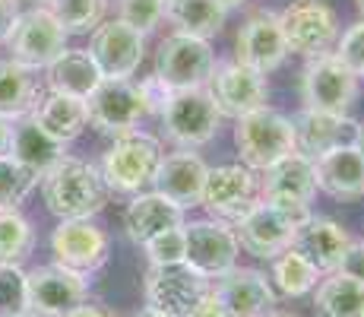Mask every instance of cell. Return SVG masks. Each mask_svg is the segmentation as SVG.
Here are the masks:
<instances>
[{"label":"cell","instance_id":"cell-31","mask_svg":"<svg viewBox=\"0 0 364 317\" xmlns=\"http://www.w3.org/2000/svg\"><path fill=\"white\" fill-rule=\"evenodd\" d=\"M64 146L54 143L48 133H41L38 127H35L29 118H19V121H13V143H10V159H16L19 165H26L29 172H35L41 178V175L48 172V168L54 165L58 159H64Z\"/></svg>","mask_w":364,"mask_h":317},{"label":"cell","instance_id":"cell-42","mask_svg":"<svg viewBox=\"0 0 364 317\" xmlns=\"http://www.w3.org/2000/svg\"><path fill=\"white\" fill-rule=\"evenodd\" d=\"M19 13H23L19 10V0H0V41H6V35L13 32Z\"/></svg>","mask_w":364,"mask_h":317},{"label":"cell","instance_id":"cell-6","mask_svg":"<svg viewBox=\"0 0 364 317\" xmlns=\"http://www.w3.org/2000/svg\"><path fill=\"white\" fill-rule=\"evenodd\" d=\"M276 13L289 54H298V58L307 61L333 51L336 41H339V13L326 0H291Z\"/></svg>","mask_w":364,"mask_h":317},{"label":"cell","instance_id":"cell-20","mask_svg":"<svg viewBox=\"0 0 364 317\" xmlns=\"http://www.w3.org/2000/svg\"><path fill=\"white\" fill-rule=\"evenodd\" d=\"M317 194L320 190H317V178H314V162L298 156V152L260 175V200L272 203V207L311 216Z\"/></svg>","mask_w":364,"mask_h":317},{"label":"cell","instance_id":"cell-11","mask_svg":"<svg viewBox=\"0 0 364 317\" xmlns=\"http://www.w3.org/2000/svg\"><path fill=\"white\" fill-rule=\"evenodd\" d=\"M67 38L70 35L60 29V23L51 16L48 6H32V10H23L13 26V32L6 35V51H10V61L19 63L26 70H45L51 67L60 54L67 51Z\"/></svg>","mask_w":364,"mask_h":317},{"label":"cell","instance_id":"cell-1","mask_svg":"<svg viewBox=\"0 0 364 317\" xmlns=\"http://www.w3.org/2000/svg\"><path fill=\"white\" fill-rule=\"evenodd\" d=\"M41 200L58 222L70 219H95L111 203V194L105 187L99 165L76 156L58 159L45 175L38 178Z\"/></svg>","mask_w":364,"mask_h":317},{"label":"cell","instance_id":"cell-22","mask_svg":"<svg viewBox=\"0 0 364 317\" xmlns=\"http://www.w3.org/2000/svg\"><path fill=\"white\" fill-rule=\"evenodd\" d=\"M206 175H209V165L200 152L168 150L162 156V162H159V172H156V178H152L149 190H156V194H162L165 200H171L174 207L191 213V209H200Z\"/></svg>","mask_w":364,"mask_h":317},{"label":"cell","instance_id":"cell-7","mask_svg":"<svg viewBox=\"0 0 364 317\" xmlns=\"http://www.w3.org/2000/svg\"><path fill=\"white\" fill-rule=\"evenodd\" d=\"M301 108L326 111V115H352L358 105L361 83L336 61L333 51L307 58L298 76Z\"/></svg>","mask_w":364,"mask_h":317},{"label":"cell","instance_id":"cell-18","mask_svg":"<svg viewBox=\"0 0 364 317\" xmlns=\"http://www.w3.org/2000/svg\"><path fill=\"white\" fill-rule=\"evenodd\" d=\"M209 292L215 295V301L228 317H269L279 308V295L269 276L257 266L237 264L225 276L209 283Z\"/></svg>","mask_w":364,"mask_h":317},{"label":"cell","instance_id":"cell-10","mask_svg":"<svg viewBox=\"0 0 364 317\" xmlns=\"http://www.w3.org/2000/svg\"><path fill=\"white\" fill-rule=\"evenodd\" d=\"M237 264H241V248L228 222L209 219V216L184 222V266H191L197 276L215 283Z\"/></svg>","mask_w":364,"mask_h":317},{"label":"cell","instance_id":"cell-29","mask_svg":"<svg viewBox=\"0 0 364 317\" xmlns=\"http://www.w3.org/2000/svg\"><path fill=\"white\" fill-rule=\"evenodd\" d=\"M41 95H45V86L38 83L35 70L19 67L10 58L0 61V118L6 121L29 118Z\"/></svg>","mask_w":364,"mask_h":317},{"label":"cell","instance_id":"cell-2","mask_svg":"<svg viewBox=\"0 0 364 317\" xmlns=\"http://www.w3.org/2000/svg\"><path fill=\"white\" fill-rule=\"evenodd\" d=\"M165 156V146L159 133L149 130H130L124 137H114L111 146L102 152L99 175L114 197H136L152 187V178L159 172V162Z\"/></svg>","mask_w":364,"mask_h":317},{"label":"cell","instance_id":"cell-27","mask_svg":"<svg viewBox=\"0 0 364 317\" xmlns=\"http://www.w3.org/2000/svg\"><path fill=\"white\" fill-rule=\"evenodd\" d=\"M225 23H228V13L219 0H165L168 32L213 41L215 35H222Z\"/></svg>","mask_w":364,"mask_h":317},{"label":"cell","instance_id":"cell-52","mask_svg":"<svg viewBox=\"0 0 364 317\" xmlns=\"http://www.w3.org/2000/svg\"><path fill=\"white\" fill-rule=\"evenodd\" d=\"M23 317H32V314H23Z\"/></svg>","mask_w":364,"mask_h":317},{"label":"cell","instance_id":"cell-41","mask_svg":"<svg viewBox=\"0 0 364 317\" xmlns=\"http://www.w3.org/2000/svg\"><path fill=\"white\" fill-rule=\"evenodd\" d=\"M339 273L364 283V238H355L352 241V248L346 251V257H342V264H339Z\"/></svg>","mask_w":364,"mask_h":317},{"label":"cell","instance_id":"cell-32","mask_svg":"<svg viewBox=\"0 0 364 317\" xmlns=\"http://www.w3.org/2000/svg\"><path fill=\"white\" fill-rule=\"evenodd\" d=\"M266 276H269V283L276 289L279 298H304V295H311L320 279H323L298 251H291V248L282 251L276 260H269Z\"/></svg>","mask_w":364,"mask_h":317},{"label":"cell","instance_id":"cell-43","mask_svg":"<svg viewBox=\"0 0 364 317\" xmlns=\"http://www.w3.org/2000/svg\"><path fill=\"white\" fill-rule=\"evenodd\" d=\"M67 317H121L114 311V308H108V305H102V301H82L80 308H73Z\"/></svg>","mask_w":364,"mask_h":317},{"label":"cell","instance_id":"cell-49","mask_svg":"<svg viewBox=\"0 0 364 317\" xmlns=\"http://www.w3.org/2000/svg\"><path fill=\"white\" fill-rule=\"evenodd\" d=\"M269 317H301L298 311H285V308H276V311H272Z\"/></svg>","mask_w":364,"mask_h":317},{"label":"cell","instance_id":"cell-4","mask_svg":"<svg viewBox=\"0 0 364 317\" xmlns=\"http://www.w3.org/2000/svg\"><path fill=\"white\" fill-rule=\"evenodd\" d=\"M235 150L237 162L250 172L263 175L282 159L295 156V130H291V118L285 111L266 108L254 111L247 118L235 121Z\"/></svg>","mask_w":364,"mask_h":317},{"label":"cell","instance_id":"cell-12","mask_svg":"<svg viewBox=\"0 0 364 317\" xmlns=\"http://www.w3.org/2000/svg\"><path fill=\"white\" fill-rule=\"evenodd\" d=\"M260 203V175L244 168L241 162L209 165L206 185H203L200 209H206L209 219L235 225Z\"/></svg>","mask_w":364,"mask_h":317},{"label":"cell","instance_id":"cell-33","mask_svg":"<svg viewBox=\"0 0 364 317\" xmlns=\"http://www.w3.org/2000/svg\"><path fill=\"white\" fill-rule=\"evenodd\" d=\"M35 251V225L19 209H0V266H23Z\"/></svg>","mask_w":364,"mask_h":317},{"label":"cell","instance_id":"cell-9","mask_svg":"<svg viewBox=\"0 0 364 317\" xmlns=\"http://www.w3.org/2000/svg\"><path fill=\"white\" fill-rule=\"evenodd\" d=\"M51 264L92 283L95 273H102L111 260V235L95 219L58 222L51 232Z\"/></svg>","mask_w":364,"mask_h":317},{"label":"cell","instance_id":"cell-24","mask_svg":"<svg viewBox=\"0 0 364 317\" xmlns=\"http://www.w3.org/2000/svg\"><path fill=\"white\" fill-rule=\"evenodd\" d=\"M184 222H187L184 209L174 207L171 200H165L156 190H143V194L130 197L127 207H124V235L136 248H143L149 238L162 235L168 229H181Z\"/></svg>","mask_w":364,"mask_h":317},{"label":"cell","instance_id":"cell-51","mask_svg":"<svg viewBox=\"0 0 364 317\" xmlns=\"http://www.w3.org/2000/svg\"><path fill=\"white\" fill-rule=\"evenodd\" d=\"M48 4V0H35V6H45Z\"/></svg>","mask_w":364,"mask_h":317},{"label":"cell","instance_id":"cell-36","mask_svg":"<svg viewBox=\"0 0 364 317\" xmlns=\"http://www.w3.org/2000/svg\"><path fill=\"white\" fill-rule=\"evenodd\" d=\"M114 19L149 38L165 26V0H114Z\"/></svg>","mask_w":364,"mask_h":317},{"label":"cell","instance_id":"cell-17","mask_svg":"<svg viewBox=\"0 0 364 317\" xmlns=\"http://www.w3.org/2000/svg\"><path fill=\"white\" fill-rule=\"evenodd\" d=\"M89 298V283L58 264H41L26 273V305L32 317H67Z\"/></svg>","mask_w":364,"mask_h":317},{"label":"cell","instance_id":"cell-5","mask_svg":"<svg viewBox=\"0 0 364 317\" xmlns=\"http://www.w3.org/2000/svg\"><path fill=\"white\" fill-rule=\"evenodd\" d=\"M215 48L213 41L191 38V35L165 32L156 48V67L152 76L168 89V93H184V89H203L215 67Z\"/></svg>","mask_w":364,"mask_h":317},{"label":"cell","instance_id":"cell-47","mask_svg":"<svg viewBox=\"0 0 364 317\" xmlns=\"http://www.w3.org/2000/svg\"><path fill=\"white\" fill-rule=\"evenodd\" d=\"M219 4L225 6V13H235V10H250L254 0H219Z\"/></svg>","mask_w":364,"mask_h":317},{"label":"cell","instance_id":"cell-39","mask_svg":"<svg viewBox=\"0 0 364 317\" xmlns=\"http://www.w3.org/2000/svg\"><path fill=\"white\" fill-rule=\"evenodd\" d=\"M143 257L149 266H174V264H184V225L181 229H168L162 235L149 238L143 244Z\"/></svg>","mask_w":364,"mask_h":317},{"label":"cell","instance_id":"cell-50","mask_svg":"<svg viewBox=\"0 0 364 317\" xmlns=\"http://www.w3.org/2000/svg\"><path fill=\"white\" fill-rule=\"evenodd\" d=\"M355 6H358V16L364 19V0H355Z\"/></svg>","mask_w":364,"mask_h":317},{"label":"cell","instance_id":"cell-48","mask_svg":"<svg viewBox=\"0 0 364 317\" xmlns=\"http://www.w3.org/2000/svg\"><path fill=\"white\" fill-rule=\"evenodd\" d=\"M127 317H162V314H156V311H149V308H143V305H139L136 311H130Z\"/></svg>","mask_w":364,"mask_h":317},{"label":"cell","instance_id":"cell-15","mask_svg":"<svg viewBox=\"0 0 364 317\" xmlns=\"http://www.w3.org/2000/svg\"><path fill=\"white\" fill-rule=\"evenodd\" d=\"M209 292V283L184 264L146 266L143 273V308L162 317H187Z\"/></svg>","mask_w":364,"mask_h":317},{"label":"cell","instance_id":"cell-46","mask_svg":"<svg viewBox=\"0 0 364 317\" xmlns=\"http://www.w3.org/2000/svg\"><path fill=\"white\" fill-rule=\"evenodd\" d=\"M352 146L355 152L364 159V121H358V127H355V137H352Z\"/></svg>","mask_w":364,"mask_h":317},{"label":"cell","instance_id":"cell-16","mask_svg":"<svg viewBox=\"0 0 364 317\" xmlns=\"http://www.w3.org/2000/svg\"><path fill=\"white\" fill-rule=\"evenodd\" d=\"M89 58L95 61L102 80H133L146 61V35L108 16L89 35Z\"/></svg>","mask_w":364,"mask_h":317},{"label":"cell","instance_id":"cell-14","mask_svg":"<svg viewBox=\"0 0 364 317\" xmlns=\"http://www.w3.org/2000/svg\"><path fill=\"white\" fill-rule=\"evenodd\" d=\"M232 58L257 73L269 76L289 61L282 29H279V13L269 6H250L235 32V54Z\"/></svg>","mask_w":364,"mask_h":317},{"label":"cell","instance_id":"cell-37","mask_svg":"<svg viewBox=\"0 0 364 317\" xmlns=\"http://www.w3.org/2000/svg\"><path fill=\"white\" fill-rule=\"evenodd\" d=\"M333 54L355 80L364 83V19L361 16L339 32V41H336Z\"/></svg>","mask_w":364,"mask_h":317},{"label":"cell","instance_id":"cell-35","mask_svg":"<svg viewBox=\"0 0 364 317\" xmlns=\"http://www.w3.org/2000/svg\"><path fill=\"white\" fill-rule=\"evenodd\" d=\"M35 187H38V175L10 156L0 159V209H19Z\"/></svg>","mask_w":364,"mask_h":317},{"label":"cell","instance_id":"cell-21","mask_svg":"<svg viewBox=\"0 0 364 317\" xmlns=\"http://www.w3.org/2000/svg\"><path fill=\"white\" fill-rule=\"evenodd\" d=\"M352 241H355V235L339 219L314 209V213L295 229L291 251H298L320 276H326V273L339 270L342 257H346V251L352 248Z\"/></svg>","mask_w":364,"mask_h":317},{"label":"cell","instance_id":"cell-44","mask_svg":"<svg viewBox=\"0 0 364 317\" xmlns=\"http://www.w3.org/2000/svg\"><path fill=\"white\" fill-rule=\"evenodd\" d=\"M187 317H228V314L222 311V305L215 301V295L206 292V295H203V298L197 301V308H193V311L187 314Z\"/></svg>","mask_w":364,"mask_h":317},{"label":"cell","instance_id":"cell-25","mask_svg":"<svg viewBox=\"0 0 364 317\" xmlns=\"http://www.w3.org/2000/svg\"><path fill=\"white\" fill-rule=\"evenodd\" d=\"M314 178H317V190L339 203L361 200L364 197V159L355 152V146H336V150L323 152L314 159Z\"/></svg>","mask_w":364,"mask_h":317},{"label":"cell","instance_id":"cell-19","mask_svg":"<svg viewBox=\"0 0 364 317\" xmlns=\"http://www.w3.org/2000/svg\"><path fill=\"white\" fill-rule=\"evenodd\" d=\"M298 225L301 222L291 219L285 209L260 200L244 219H237L232 229H235L241 254H250L254 260H266V264H269V260H276L282 251L291 248V238H295Z\"/></svg>","mask_w":364,"mask_h":317},{"label":"cell","instance_id":"cell-38","mask_svg":"<svg viewBox=\"0 0 364 317\" xmlns=\"http://www.w3.org/2000/svg\"><path fill=\"white\" fill-rule=\"evenodd\" d=\"M29 314L26 305V270L23 266H0V317Z\"/></svg>","mask_w":364,"mask_h":317},{"label":"cell","instance_id":"cell-40","mask_svg":"<svg viewBox=\"0 0 364 317\" xmlns=\"http://www.w3.org/2000/svg\"><path fill=\"white\" fill-rule=\"evenodd\" d=\"M136 89H139V98H143L146 111H149V118H159V111H162V105L168 102V95H171V93H168V89L152 73L149 76H139Z\"/></svg>","mask_w":364,"mask_h":317},{"label":"cell","instance_id":"cell-26","mask_svg":"<svg viewBox=\"0 0 364 317\" xmlns=\"http://www.w3.org/2000/svg\"><path fill=\"white\" fill-rule=\"evenodd\" d=\"M102 83V73L86 48H67L51 67H45V89L54 95H70L86 102Z\"/></svg>","mask_w":364,"mask_h":317},{"label":"cell","instance_id":"cell-34","mask_svg":"<svg viewBox=\"0 0 364 317\" xmlns=\"http://www.w3.org/2000/svg\"><path fill=\"white\" fill-rule=\"evenodd\" d=\"M45 6L67 35H92L108 19L111 0H48Z\"/></svg>","mask_w":364,"mask_h":317},{"label":"cell","instance_id":"cell-13","mask_svg":"<svg viewBox=\"0 0 364 317\" xmlns=\"http://www.w3.org/2000/svg\"><path fill=\"white\" fill-rule=\"evenodd\" d=\"M86 121L95 133L111 140L139 130V124L149 121V111L139 98L136 80H102L86 98Z\"/></svg>","mask_w":364,"mask_h":317},{"label":"cell","instance_id":"cell-28","mask_svg":"<svg viewBox=\"0 0 364 317\" xmlns=\"http://www.w3.org/2000/svg\"><path fill=\"white\" fill-rule=\"evenodd\" d=\"M29 121L38 127L41 133H48L54 143L67 146V143H73V140L89 127V121H86V102L70 98V95L45 93V95H41V102L35 105V111L29 115Z\"/></svg>","mask_w":364,"mask_h":317},{"label":"cell","instance_id":"cell-30","mask_svg":"<svg viewBox=\"0 0 364 317\" xmlns=\"http://www.w3.org/2000/svg\"><path fill=\"white\" fill-rule=\"evenodd\" d=\"M314 317H364V283L346 273H326L311 292Z\"/></svg>","mask_w":364,"mask_h":317},{"label":"cell","instance_id":"cell-45","mask_svg":"<svg viewBox=\"0 0 364 317\" xmlns=\"http://www.w3.org/2000/svg\"><path fill=\"white\" fill-rule=\"evenodd\" d=\"M10 143H13V121L0 118V159L10 156Z\"/></svg>","mask_w":364,"mask_h":317},{"label":"cell","instance_id":"cell-3","mask_svg":"<svg viewBox=\"0 0 364 317\" xmlns=\"http://www.w3.org/2000/svg\"><path fill=\"white\" fill-rule=\"evenodd\" d=\"M222 115L215 102L209 98L206 86L203 89H184L171 93L168 102L159 111V140L171 150H193L200 152L209 146L222 130Z\"/></svg>","mask_w":364,"mask_h":317},{"label":"cell","instance_id":"cell-8","mask_svg":"<svg viewBox=\"0 0 364 317\" xmlns=\"http://www.w3.org/2000/svg\"><path fill=\"white\" fill-rule=\"evenodd\" d=\"M206 93L219 108L222 121H237L269 105V76L244 67L235 58H215Z\"/></svg>","mask_w":364,"mask_h":317},{"label":"cell","instance_id":"cell-23","mask_svg":"<svg viewBox=\"0 0 364 317\" xmlns=\"http://www.w3.org/2000/svg\"><path fill=\"white\" fill-rule=\"evenodd\" d=\"M289 118L291 130H295V152L311 162L336 150V146H348L355 137V127H358L352 115H326V111L311 108H298Z\"/></svg>","mask_w":364,"mask_h":317}]
</instances>
